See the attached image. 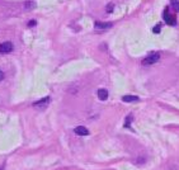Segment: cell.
<instances>
[{
    "mask_svg": "<svg viewBox=\"0 0 179 170\" xmlns=\"http://www.w3.org/2000/svg\"><path fill=\"white\" fill-rule=\"evenodd\" d=\"M159 58H160V55L158 52H154V54L149 55L146 58H144V60H142V65H145V66H146V65H152V64L158 62Z\"/></svg>",
    "mask_w": 179,
    "mask_h": 170,
    "instance_id": "obj_1",
    "label": "cell"
},
{
    "mask_svg": "<svg viewBox=\"0 0 179 170\" xmlns=\"http://www.w3.org/2000/svg\"><path fill=\"white\" fill-rule=\"evenodd\" d=\"M163 18H164V20H165L168 24H170V25H175V23H177L175 15H173L172 13H170L169 8H166V9L164 10V13H163Z\"/></svg>",
    "mask_w": 179,
    "mask_h": 170,
    "instance_id": "obj_2",
    "label": "cell"
},
{
    "mask_svg": "<svg viewBox=\"0 0 179 170\" xmlns=\"http://www.w3.org/2000/svg\"><path fill=\"white\" fill-rule=\"evenodd\" d=\"M13 51V43L9 41L6 42H3L2 45H0V54L2 55H5V54H10Z\"/></svg>",
    "mask_w": 179,
    "mask_h": 170,
    "instance_id": "obj_3",
    "label": "cell"
},
{
    "mask_svg": "<svg viewBox=\"0 0 179 170\" xmlns=\"http://www.w3.org/2000/svg\"><path fill=\"white\" fill-rule=\"evenodd\" d=\"M48 103H50V98H43V99L36 102V103L33 104V107H35L36 109H38V110H45L48 107Z\"/></svg>",
    "mask_w": 179,
    "mask_h": 170,
    "instance_id": "obj_4",
    "label": "cell"
},
{
    "mask_svg": "<svg viewBox=\"0 0 179 170\" xmlns=\"http://www.w3.org/2000/svg\"><path fill=\"white\" fill-rule=\"evenodd\" d=\"M75 133L79 136H87V135H89V131H88V128H85V127L79 126L75 128Z\"/></svg>",
    "mask_w": 179,
    "mask_h": 170,
    "instance_id": "obj_5",
    "label": "cell"
},
{
    "mask_svg": "<svg viewBox=\"0 0 179 170\" xmlns=\"http://www.w3.org/2000/svg\"><path fill=\"white\" fill-rule=\"evenodd\" d=\"M97 95H98V98H99L100 100H106V99L108 98V91H107L106 89H99V90L97 91Z\"/></svg>",
    "mask_w": 179,
    "mask_h": 170,
    "instance_id": "obj_6",
    "label": "cell"
},
{
    "mask_svg": "<svg viewBox=\"0 0 179 170\" xmlns=\"http://www.w3.org/2000/svg\"><path fill=\"white\" fill-rule=\"evenodd\" d=\"M122 100L126 102V103H133V102H137L139 98L135 95H125V97H122Z\"/></svg>",
    "mask_w": 179,
    "mask_h": 170,
    "instance_id": "obj_7",
    "label": "cell"
},
{
    "mask_svg": "<svg viewBox=\"0 0 179 170\" xmlns=\"http://www.w3.org/2000/svg\"><path fill=\"white\" fill-rule=\"evenodd\" d=\"M112 24L110 23H106V22H97L95 23V28H99V29H104V28H110Z\"/></svg>",
    "mask_w": 179,
    "mask_h": 170,
    "instance_id": "obj_8",
    "label": "cell"
},
{
    "mask_svg": "<svg viewBox=\"0 0 179 170\" xmlns=\"http://www.w3.org/2000/svg\"><path fill=\"white\" fill-rule=\"evenodd\" d=\"M170 5L175 12H179V0H170Z\"/></svg>",
    "mask_w": 179,
    "mask_h": 170,
    "instance_id": "obj_9",
    "label": "cell"
},
{
    "mask_svg": "<svg viewBox=\"0 0 179 170\" xmlns=\"http://www.w3.org/2000/svg\"><path fill=\"white\" fill-rule=\"evenodd\" d=\"M24 6H25V9H33L35 8V2L33 0H28V2H25Z\"/></svg>",
    "mask_w": 179,
    "mask_h": 170,
    "instance_id": "obj_10",
    "label": "cell"
},
{
    "mask_svg": "<svg viewBox=\"0 0 179 170\" xmlns=\"http://www.w3.org/2000/svg\"><path fill=\"white\" fill-rule=\"evenodd\" d=\"M131 121H132V116H130L129 118H126V123H125V127H130V124H131Z\"/></svg>",
    "mask_w": 179,
    "mask_h": 170,
    "instance_id": "obj_11",
    "label": "cell"
},
{
    "mask_svg": "<svg viewBox=\"0 0 179 170\" xmlns=\"http://www.w3.org/2000/svg\"><path fill=\"white\" fill-rule=\"evenodd\" d=\"M160 29H161V27H160V25H155V27H154V29H152V32H154V33H156V35H158V33H160Z\"/></svg>",
    "mask_w": 179,
    "mask_h": 170,
    "instance_id": "obj_12",
    "label": "cell"
},
{
    "mask_svg": "<svg viewBox=\"0 0 179 170\" xmlns=\"http://www.w3.org/2000/svg\"><path fill=\"white\" fill-rule=\"evenodd\" d=\"M112 10H113V4H109V5L107 6V12H108V13H112Z\"/></svg>",
    "mask_w": 179,
    "mask_h": 170,
    "instance_id": "obj_13",
    "label": "cell"
},
{
    "mask_svg": "<svg viewBox=\"0 0 179 170\" xmlns=\"http://www.w3.org/2000/svg\"><path fill=\"white\" fill-rule=\"evenodd\" d=\"M35 24H36V20H31V22L28 23L29 27H33V25H35Z\"/></svg>",
    "mask_w": 179,
    "mask_h": 170,
    "instance_id": "obj_14",
    "label": "cell"
},
{
    "mask_svg": "<svg viewBox=\"0 0 179 170\" xmlns=\"http://www.w3.org/2000/svg\"><path fill=\"white\" fill-rule=\"evenodd\" d=\"M4 79V72L2 71V70H0V81H2Z\"/></svg>",
    "mask_w": 179,
    "mask_h": 170,
    "instance_id": "obj_15",
    "label": "cell"
}]
</instances>
